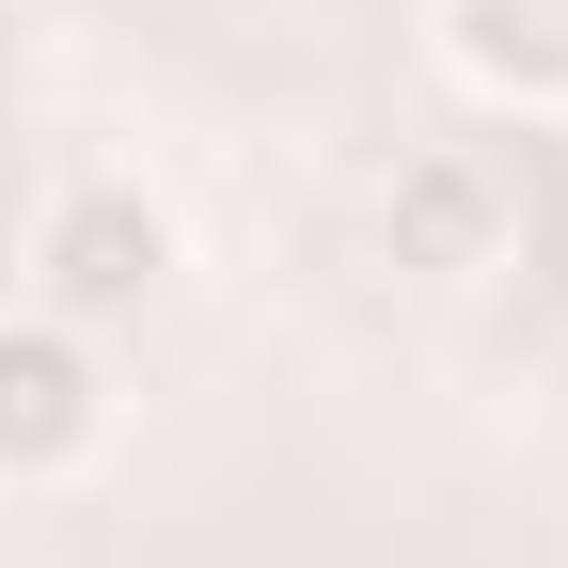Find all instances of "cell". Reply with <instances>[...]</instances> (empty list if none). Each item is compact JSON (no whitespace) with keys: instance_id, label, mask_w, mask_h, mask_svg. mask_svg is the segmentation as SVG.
I'll use <instances>...</instances> for the list:
<instances>
[{"instance_id":"obj_1","label":"cell","mask_w":568,"mask_h":568,"mask_svg":"<svg viewBox=\"0 0 568 568\" xmlns=\"http://www.w3.org/2000/svg\"><path fill=\"white\" fill-rule=\"evenodd\" d=\"M190 284V205L142 174V159H63L32 190V222H17V301L63 316V332H142Z\"/></svg>"},{"instance_id":"obj_2","label":"cell","mask_w":568,"mask_h":568,"mask_svg":"<svg viewBox=\"0 0 568 568\" xmlns=\"http://www.w3.org/2000/svg\"><path fill=\"white\" fill-rule=\"evenodd\" d=\"M364 237L395 284L458 301V284H506L521 237H537V174L506 126H443V142H395V174L364 190Z\"/></svg>"},{"instance_id":"obj_3","label":"cell","mask_w":568,"mask_h":568,"mask_svg":"<svg viewBox=\"0 0 568 568\" xmlns=\"http://www.w3.org/2000/svg\"><path fill=\"white\" fill-rule=\"evenodd\" d=\"M126 443V347L0 301V506H63Z\"/></svg>"},{"instance_id":"obj_4","label":"cell","mask_w":568,"mask_h":568,"mask_svg":"<svg viewBox=\"0 0 568 568\" xmlns=\"http://www.w3.org/2000/svg\"><path fill=\"white\" fill-rule=\"evenodd\" d=\"M426 17V63L474 126H568V0H410Z\"/></svg>"}]
</instances>
